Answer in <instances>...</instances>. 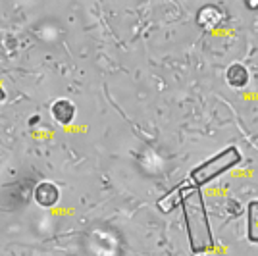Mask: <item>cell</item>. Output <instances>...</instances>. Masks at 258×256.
Instances as JSON below:
<instances>
[{"mask_svg":"<svg viewBox=\"0 0 258 256\" xmlns=\"http://www.w3.org/2000/svg\"><path fill=\"white\" fill-rule=\"evenodd\" d=\"M50 114H52V117L56 119V123H60V125H70V123L74 121V117H76V106H74V102H70L68 98H60V100H56L52 104Z\"/></svg>","mask_w":258,"mask_h":256,"instance_id":"6","label":"cell"},{"mask_svg":"<svg viewBox=\"0 0 258 256\" xmlns=\"http://www.w3.org/2000/svg\"><path fill=\"white\" fill-rule=\"evenodd\" d=\"M4 98H6V93H4V91H2V87H0V102H2Z\"/></svg>","mask_w":258,"mask_h":256,"instance_id":"9","label":"cell"},{"mask_svg":"<svg viewBox=\"0 0 258 256\" xmlns=\"http://www.w3.org/2000/svg\"><path fill=\"white\" fill-rule=\"evenodd\" d=\"M239 162H241V152L235 147H227L226 150L218 152L214 158H210V160L203 162L201 166H197L191 171V175H189V183L197 189H201L203 185H208L210 181H214L216 177H220L222 173L231 170Z\"/></svg>","mask_w":258,"mask_h":256,"instance_id":"2","label":"cell"},{"mask_svg":"<svg viewBox=\"0 0 258 256\" xmlns=\"http://www.w3.org/2000/svg\"><path fill=\"white\" fill-rule=\"evenodd\" d=\"M247 237L250 243H258V201H250L247 206Z\"/></svg>","mask_w":258,"mask_h":256,"instance_id":"8","label":"cell"},{"mask_svg":"<svg viewBox=\"0 0 258 256\" xmlns=\"http://www.w3.org/2000/svg\"><path fill=\"white\" fill-rule=\"evenodd\" d=\"M181 208L191 250L197 254L210 252L214 248V237H212L210 220H208V214H206L205 199H203L201 189L189 185L185 195H183Z\"/></svg>","mask_w":258,"mask_h":256,"instance_id":"1","label":"cell"},{"mask_svg":"<svg viewBox=\"0 0 258 256\" xmlns=\"http://www.w3.org/2000/svg\"><path fill=\"white\" fill-rule=\"evenodd\" d=\"M224 20H226L224 10L218 8V6H214V4H208V6H205V8H201V10H199V16H197L199 25H201L203 29H206V31H214V29H218Z\"/></svg>","mask_w":258,"mask_h":256,"instance_id":"3","label":"cell"},{"mask_svg":"<svg viewBox=\"0 0 258 256\" xmlns=\"http://www.w3.org/2000/svg\"><path fill=\"white\" fill-rule=\"evenodd\" d=\"M33 199H35V203L39 204V206H43V208H52V206H56L58 199H60V191H58V187L54 183L43 181L35 187Z\"/></svg>","mask_w":258,"mask_h":256,"instance_id":"4","label":"cell"},{"mask_svg":"<svg viewBox=\"0 0 258 256\" xmlns=\"http://www.w3.org/2000/svg\"><path fill=\"white\" fill-rule=\"evenodd\" d=\"M248 8H258V4H252V2H247Z\"/></svg>","mask_w":258,"mask_h":256,"instance_id":"10","label":"cell"},{"mask_svg":"<svg viewBox=\"0 0 258 256\" xmlns=\"http://www.w3.org/2000/svg\"><path fill=\"white\" fill-rule=\"evenodd\" d=\"M226 77L233 89H243L248 83V70L243 64H231L227 68Z\"/></svg>","mask_w":258,"mask_h":256,"instance_id":"7","label":"cell"},{"mask_svg":"<svg viewBox=\"0 0 258 256\" xmlns=\"http://www.w3.org/2000/svg\"><path fill=\"white\" fill-rule=\"evenodd\" d=\"M187 187H189V183H179V185H175L172 191H168L162 199H158V210L162 214H172L177 206H181V201H183V195L187 191Z\"/></svg>","mask_w":258,"mask_h":256,"instance_id":"5","label":"cell"}]
</instances>
